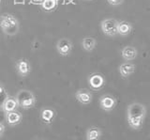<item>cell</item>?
<instances>
[{
  "instance_id": "9",
  "label": "cell",
  "mask_w": 150,
  "mask_h": 140,
  "mask_svg": "<svg viewBox=\"0 0 150 140\" xmlns=\"http://www.w3.org/2000/svg\"><path fill=\"white\" fill-rule=\"evenodd\" d=\"M75 98H76V100L80 102V104L86 105L92 102L93 95L90 91L86 90V88H81V90H77L76 93H75Z\"/></svg>"
},
{
  "instance_id": "11",
  "label": "cell",
  "mask_w": 150,
  "mask_h": 140,
  "mask_svg": "<svg viewBox=\"0 0 150 140\" xmlns=\"http://www.w3.org/2000/svg\"><path fill=\"white\" fill-rule=\"evenodd\" d=\"M5 119L9 126H16L22 122L23 115L17 110L5 113Z\"/></svg>"
},
{
  "instance_id": "4",
  "label": "cell",
  "mask_w": 150,
  "mask_h": 140,
  "mask_svg": "<svg viewBox=\"0 0 150 140\" xmlns=\"http://www.w3.org/2000/svg\"><path fill=\"white\" fill-rule=\"evenodd\" d=\"M117 26H118V21L112 18L104 19L100 24L102 32L109 37L115 36L117 34Z\"/></svg>"
},
{
  "instance_id": "2",
  "label": "cell",
  "mask_w": 150,
  "mask_h": 140,
  "mask_svg": "<svg viewBox=\"0 0 150 140\" xmlns=\"http://www.w3.org/2000/svg\"><path fill=\"white\" fill-rule=\"evenodd\" d=\"M0 28L3 33L14 36L20 30V22L11 13H5L0 16Z\"/></svg>"
},
{
  "instance_id": "10",
  "label": "cell",
  "mask_w": 150,
  "mask_h": 140,
  "mask_svg": "<svg viewBox=\"0 0 150 140\" xmlns=\"http://www.w3.org/2000/svg\"><path fill=\"white\" fill-rule=\"evenodd\" d=\"M16 71L18 74L22 77H25L27 75H29V73L31 72V65L29 61L26 59H19L16 62Z\"/></svg>"
},
{
  "instance_id": "21",
  "label": "cell",
  "mask_w": 150,
  "mask_h": 140,
  "mask_svg": "<svg viewBox=\"0 0 150 140\" xmlns=\"http://www.w3.org/2000/svg\"><path fill=\"white\" fill-rule=\"evenodd\" d=\"M4 93H6V90H5V87L3 86V84L0 83V95L4 94Z\"/></svg>"
},
{
  "instance_id": "7",
  "label": "cell",
  "mask_w": 150,
  "mask_h": 140,
  "mask_svg": "<svg viewBox=\"0 0 150 140\" xmlns=\"http://www.w3.org/2000/svg\"><path fill=\"white\" fill-rule=\"evenodd\" d=\"M100 106L102 110L110 112L112 110H114L116 106V100L114 96L106 94L102 95L100 99Z\"/></svg>"
},
{
  "instance_id": "16",
  "label": "cell",
  "mask_w": 150,
  "mask_h": 140,
  "mask_svg": "<svg viewBox=\"0 0 150 140\" xmlns=\"http://www.w3.org/2000/svg\"><path fill=\"white\" fill-rule=\"evenodd\" d=\"M131 30H132V26H131L129 22H118V26H117V34H120L122 36L129 35Z\"/></svg>"
},
{
  "instance_id": "15",
  "label": "cell",
  "mask_w": 150,
  "mask_h": 140,
  "mask_svg": "<svg viewBox=\"0 0 150 140\" xmlns=\"http://www.w3.org/2000/svg\"><path fill=\"white\" fill-rule=\"evenodd\" d=\"M122 58H123L125 60H132L134 59L138 55V51L136 48L132 47V46H126V47L123 48L121 52Z\"/></svg>"
},
{
  "instance_id": "14",
  "label": "cell",
  "mask_w": 150,
  "mask_h": 140,
  "mask_svg": "<svg viewBox=\"0 0 150 140\" xmlns=\"http://www.w3.org/2000/svg\"><path fill=\"white\" fill-rule=\"evenodd\" d=\"M135 72V65L126 62L119 66V72L122 77H129Z\"/></svg>"
},
{
  "instance_id": "1",
  "label": "cell",
  "mask_w": 150,
  "mask_h": 140,
  "mask_svg": "<svg viewBox=\"0 0 150 140\" xmlns=\"http://www.w3.org/2000/svg\"><path fill=\"white\" fill-rule=\"evenodd\" d=\"M146 115V108L143 104L132 102L127 110V120L129 127L133 130H138L142 127Z\"/></svg>"
},
{
  "instance_id": "20",
  "label": "cell",
  "mask_w": 150,
  "mask_h": 140,
  "mask_svg": "<svg viewBox=\"0 0 150 140\" xmlns=\"http://www.w3.org/2000/svg\"><path fill=\"white\" fill-rule=\"evenodd\" d=\"M4 132H5V125L2 122H0V137L4 134Z\"/></svg>"
},
{
  "instance_id": "5",
  "label": "cell",
  "mask_w": 150,
  "mask_h": 140,
  "mask_svg": "<svg viewBox=\"0 0 150 140\" xmlns=\"http://www.w3.org/2000/svg\"><path fill=\"white\" fill-rule=\"evenodd\" d=\"M87 82L91 90L98 91L104 87L105 79L100 73H92L88 76Z\"/></svg>"
},
{
  "instance_id": "8",
  "label": "cell",
  "mask_w": 150,
  "mask_h": 140,
  "mask_svg": "<svg viewBox=\"0 0 150 140\" xmlns=\"http://www.w3.org/2000/svg\"><path fill=\"white\" fill-rule=\"evenodd\" d=\"M56 117V112L51 107H43L40 110V119L46 125H51Z\"/></svg>"
},
{
  "instance_id": "19",
  "label": "cell",
  "mask_w": 150,
  "mask_h": 140,
  "mask_svg": "<svg viewBox=\"0 0 150 140\" xmlns=\"http://www.w3.org/2000/svg\"><path fill=\"white\" fill-rule=\"evenodd\" d=\"M107 1L112 6H118L120 4L123 3L124 0H107Z\"/></svg>"
},
{
  "instance_id": "13",
  "label": "cell",
  "mask_w": 150,
  "mask_h": 140,
  "mask_svg": "<svg viewBox=\"0 0 150 140\" xmlns=\"http://www.w3.org/2000/svg\"><path fill=\"white\" fill-rule=\"evenodd\" d=\"M102 135L101 130L97 126H91L86 131V140H100Z\"/></svg>"
},
{
  "instance_id": "6",
  "label": "cell",
  "mask_w": 150,
  "mask_h": 140,
  "mask_svg": "<svg viewBox=\"0 0 150 140\" xmlns=\"http://www.w3.org/2000/svg\"><path fill=\"white\" fill-rule=\"evenodd\" d=\"M73 48V44L69 39L62 38L56 43V50L62 57H67L71 53Z\"/></svg>"
},
{
  "instance_id": "18",
  "label": "cell",
  "mask_w": 150,
  "mask_h": 140,
  "mask_svg": "<svg viewBox=\"0 0 150 140\" xmlns=\"http://www.w3.org/2000/svg\"><path fill=\"white\" fill-rule=\"evenodd\" d=\"M58 6V0H42L41 8L45 11H53Z\"/></svg>"
},
{
  "instance_id": "17",
  "label": "cell",
  "mask_w": 150,
  "mask_h": 140,
  "mask_svg": "<svg viewBox=\"0 0 150 140\" xmlns=\"http://www.w3.org/2000/svg\"><path fill=\"white\" fill-rule=\"evenodd\" d=\"M97 41L93 38V37H84L82 41V46L83 48L87 51V52H91L96 47Z\"/></svg>"
},
{
  "instance_id": "22",
  "label": "cell",
  "mask_w": 150,
  "mask_h": 140,
  "mask_svg": "<svg viewBox=\"0 0 150 140\" xmlns=\"http://www.w3.org/2000/svg\"><path fill=\"white\" fill-rule=\"evenodd\" d=\"M0 4H1V0H0Z\"/></svg>"
},
{
  "instance_id": "3",
  "label": "cell",
  "mask_w": 150,
  "mask_h": 140,
  "mask_svg": "<svg viewBox=\"0 0 150 140\" xmlns=\"http://www.w3.org/2000/svg\"><path fill=\"white\" fill-rule=\"evenodd\" d=\"M15 99L19 107L25 110L30 109L36 104V96L32 91L28 90H20L16 93Z\"/></svg>"
},
{
  "instance_id": "12",
  "label": "cell",
  "mask_w": 150,
  "mask_h": 140,
  "mask_svg": "<svg viewBox=\"0 0 150 140\" xmlns=\"http://www.w3.org/2000/svg\"><path fill=\"white\" fill-rule=\"evenodd\" d=\"M2 110L7 113V112H11V111H15L19 108L18 102L15 99V97H12L11 95H8L6 100L4 101L3 104H2Z\"/></svg>"
}]
</instances>
